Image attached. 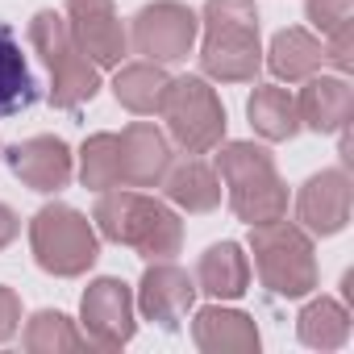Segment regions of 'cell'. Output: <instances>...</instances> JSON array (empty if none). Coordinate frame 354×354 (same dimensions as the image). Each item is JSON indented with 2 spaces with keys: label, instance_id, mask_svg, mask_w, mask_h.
I'll return each mask as SVG.
<instances>
[{
  "label": "cell",
  "instance_id": "8992f818",
  "mask_svg": "<svg viewBox=\"0 0 354 354\" xmlns=\"http://www.w3.org/2000/svg\"><path fill=\"white\" fill-rule=\"evenodd\" d=\"M30 250H34V263L46 275L75 279V275H88L96 267L100 234L80 209H71V205H42L34 213V221H30Z\"/></svg>",
  "mask_w": 354,
  "mask_h": 354
},
{
  "label": "cell",
  "instance_id": "83f0119b",
  "mask_svg": "<svg viewBox=\"0 0 354 354\" xmlns=\"http://www.w3.org/2000/svg\"><path fill=\"white\" fill-rule=\"evenodd\" d=\"M17 329H21V300L13 288L0 283V342H9Z\"/></svg>",
  "mask_w": 354,
  "mask_h": 354
},
{
  "label": "cell",
  "instance_id": "277c9868",
  "mask_svg": "<svg viewBox=\"0 0 354 354\" xmlns=\"http://www.w3.org/2000/svg\"><path fill=\"white\" fill-rule=\"evenodd\" d=\"M34 55L46 63L50 71V104L55 109H80L100 92V67L80 50V42L71 38L67 17L42 9L34 13L30 30H26Z\"/></svg>",
  "mask_w": 354,
  "mask_h": 354
},
{
  "label": "cell",
  "instance_id": "5bb4252c",
  "mask_svg": "<svg viewBox=\"0 0 354 354\" xmlns=\"http://www.w3.org/2000/svg\"><path fill=\"white\" fill-rule=\"evenodd\" d=\"M121 188H158L171 167V138L154 121H129L117 133Z\"/></svg>",
  "mask_w": 354,
  "mask_h": 354
},
{
  "label": "cell",
  "instance_id": "7a4b0ae2",
  "mask_svg": "<svg viewBox=\"0 0 354 354\" xmlns=\"http://www.w3.org/2000/svg\"><path fill=\"white\" fill-rule=\"evenodd\" d=\"M201 30V71L217 84H254L263 67L254 0H205Z\"/></svg>",
  "mask_w": 354,
  "mask_h": 354
},
{
  "label": "cell",
  "instance_id": "9c48e42d",
  "mask_svg": "<svg viewBox=\"0 0 354 354\" xmlns=\"http://www.w3.org/2000/svg\"><path fill=\"white\" fill-rule=\"evenodd\" d=\"M80 321L88 329V342H96L100 350H121L133 333V288L117 275H100L88 283L84 300H80Z\"/></svg>",
  "mask_w": 354,
  "mask_h": 354
},
{
  "label": "cell",
  "instance_id": "f1b7e54d",
  "mask_svg": "<svg viewBox=\"0 0 354 354\" xmlns=\"http://www.w3.org/2000/svg\"><path fill=\"white\" fill-rule=\"evenodd\" d=\"M17 234H21V217H17L9 205H0V250H5Z\"/></svg>",
  "mask_w": 354,
  "mask_h": 354
},
{
  "label": "cell",
  "instance_id": "6da1fadb",
  "mask_svg": "<svg viewBox=\"0 0 354 354\" xmlns=\"http://www.w3.org/2000/svg\"><path fill=\"white\" fill-rule=\"evenodd\" d=\"M92 225L100 238L138 250L142 259H171L184 246V221L171 205L138 192V188H109L96 201Z\"/></svg>",
  "mask_w": 354,
  "mask_h": 354
},
{
  "label": "cell",
  "instance_id": "ba28073f",
  "mask_svg": "<svg viewBox=\"0 0 354 354\" xmlns=\"http://www.w3.org/2000/svg\"><path fill=\"white\" fill-rule=\"evenodd\" d=\"M201 34V17L180 5V0H154V5L138 9L129 26V46L146 63H180L192 55Z\"/></svg>",
  "mask_w": 354,
  "mask_h": 354
},
{
  "label": "cell",
  "instance_id": "9a60e30c",
  "mask_svg": "<svg viewBox=\"0 0 354 354\" xmlns=\"http://www.w3.org/2000/svg\"><path fill=\"white\" fill-rule=\"evenodd\" d=\"M296 113H300V129L337 133L350 125L354 88L346 84V75H308L300 96H296Z\"/></svg>",
  "mask_w": 354,
  "mask_h": 354
},
{
  "label": "cell",
  "instance_id": "4316f807",
  "mask_svg": "<svg viewBox=\"0 0 354 354\" xmlns=\"http://www.w3.org/2000/svg\"><path fill=\"white\" fill-rule=\"evenodd\" d=\"M325 42V63H333L342 75L354 67V21L350 26H342V30H333L329 38H321Z\"/></svg>",
  "mask_w": 354,
  "mask_h": 354
},
{
  "label": "cell",
  "instance_id": "484cf974",
  "mask_svg": "<svg viewBox=\"0 0 354 354\" xmlns=\"http://www.w3.org/2000/svg\"><path fill=\"white\" fill-rule=\"evenodd\" d=\"M304 17L321 30V38H329L333 30L350 26V17H354V0H304Z\"/></svg>",
  "mask_w": 354,
  "mask_h": 354
},
{
  "label": "cell",
  "instance_id": "4fadbf2b",
  "mask_svg": "<svg viewBox=\"0 0 354 354\" xmlns=\"http://www.w3.org/2000/svg\"><path fill=\"white\" fill-rule=\"evenodd\" d=\"M5 162L30 192H42V196L63 192L71 184V175H75V154L55 133H38V138H26V142L9 146Z\"/></svg>",
  "mask_w": 354,
  "mask_h": 354
},
{
  "label": "cell",
  "instance_id": "7402d4cb",
  "mask_svg": "<svg viewBox=\"0 0 354 354\" xmlns=\"http://www.w3.org/2000/svg\"><path fill=\"white\" fill-rule=\"evenodd\" d=\"M167 84H171V75L162 71V63H146V59H142V63L117 67L113 96H117L121 109H129V113H138V117H150V113H158Z\"/></svg>",
  "mask_w": 354,
  "mask_h": 354
},
{
  "label": "cell",
  "instance_id": "ac0fdd59",
  "mask_svg": "<svg viewBox=\"0 0 354 354\" xmlns=\"http://www.w3.org/2000/svg\"><path fill=\"white\" fill-rule=\"evenodd\" d=\"M162 192H167V201L175 209H184V213H213L221 205V175L192 154L184 162H171L167 167Z\"/></svg>",
  "mask_w": 354,
  "mask_h": 354
},
{
  "label": "cell",
  "instance_id": "d4e9b609",
  "mask_svg": "<svg viewBox=\"0 0 354 354\" xmlns=\"http://www.w3.org/2000/svg\"><path fill=\"white\" fill-rule=\"evenodd\" d=\"M80 184L88 192L121 188V158H117V133H92L80 146Z\"/></svg>",
  "mask_w": 354,
  "mask_h": 354
},
{
  "label": "cell",
  "instance_id": "52a82bcc",
  "mask_svg": "<svg viewBox=\"0 0 354 354\" xmlns=\"http://www.w3.org/2000/svg\"><path fill=\"white\" fill-rule=\"evenodd\" d=\"M158 117L167 121V133L188 154H209L225 138V104L209 88L205 75H180L171 80L158 104Z\"/></svg>",
  "mask_w": 354,
  "mask_h": 354
},
{
  "label": "cell",
  "instance_id": "5b68a950",
  "mask_svg": "<svg viewBox=\"0 0 354 354\" xmlns=\"http://www.w3.org/2000/svg\"><path fill=\"white\" fill-rule=\"evenodd\" d=\"M250 254H254V271L259 283L279 296V300H300L317 288V250H313V234H304L292 221H267V225H250Z\"/></svg>",
  "mask_w": 354,
  "mask_h": 354
},
{
  "label": "cell",
  "instance_id": "cb8c5ba5",
  "mask_svg": "<svg viewBox=\"0 0 354 354\" xmlns=\"http://www.w3.org/2000/svg\"><path fill=\"white\" fill-rule=\"evenodd\" d=\"M26 350L30 354H63V350H80L84 346V333L75 329V321L59 308H42L26 321V333H21Z\"/></svg>",
  "mask_w": 354,
  "mask_h": 354
},
{
  "label": "cell",
  "instance_id": "2e32d148",
  "mask_svg": "<svg viewBox=\"0 0 354 354\" xmlns=\"http://www.w3.org/2000/svg\"><path fill=\"white\" fill-rule=\"evenodd\" d=\"M192 342L205 354H254L259 350V325L254 317L217 304H205L192 321Z\"/></svg>",
  "mask_w": 354,
  "mask_h": 354
},
{
  "label": "cell",
  "instance_id": "44dd1931",
  "mask_svg": "<svg viewBox=\"0 0 354 354\" xmlns=\"http://www.w3.org/2000/svg\"><path fill=\"white\" fill-rule=\"evenodd\" d=\"M38 100V80L21 55L13 26L0 21V117H13Z\"/></svg>",
  "mask_w": 354,
  "mask_h": 354
},
{
  "label": "cell",
  "instance_id": "603a6c76",
  "mask_svg": "<svg viewBox=\"0 0 354 354\" xmlns=\"http://www.w3.org/2000/svg\"><path fill=\"white\" fill-rule=\"evenodd\" d=\"M296 337L313 350H342L350 337V308L333 296H317L296 317Z\"/></svg>",
  "mask_w": 354,
  "mask_h": 354
},
{
  "label": "cell",
  "instance_id": "8fae6325",
  "mask_svg": "<svg viewBox=\"0 0 354 354\" xmlns=\"http://www.w3.org/2000/svg\"><path fill=\"white\" fill-rule=\"evenodd\" d=\"M67 26L80 50L96 67H121L129 55V30L113 0H67Z\"/></svg>",
  "mask_w": 354,
  "mask_h": 354
},
{
  "label": "cell",
  "instance_id": "e0dca14e",
  "mask_svg": "<svg viewBox=\"0 0 354 354\" xmlns=\"http://www.w3.org/2000/svg\"><path fill=\"white\" fill-rule=\"evenodd\" d=\"M196 292L213 296V300H242L250 292V254L238 242H217L201 254L196 263Z\"/></svg>",
  "mask_w": 354,
  "mask_h": 354
},
{
  "label": "cell",
  "instance_id": "30bf717a",
  "mask_svg": "<svg viewBox=\"0 0 354 354\" xmlns=\"http://www.w3.org/2000/svg\"><path fill=\"white\" fill-rule=\"evenodd\" d=\"M350 205H354V184L346 167H325L304 180L296 196V221L313 238H333L350 225Z\"/></svg>",
  "mask_w": 354,
  "mask_h": 354
},
{
  "label": "cell",
  "instance_id": "7c38bea8",
  "mask_svg": "<svg viewBox=\"0 0 354 354\" xmlns=\"http://www.w3.org/2000/svg\"><path fill=\"white\" fill-rule=\"evenodd\" d=\"M196 304V279L175 267L171 259H154L138 283L133 308H142V317L158 329H180V321L192 313Z\"/></svg>",
  "mask_w": 354,
  "mask_h": 354
},
{
  "label": "cell",
  "instance_id": "d6986e66",
  "mask_svg": "<svg viewBox=\"0 0 354 354\" xmlns=\"http://www.w3.org/2000/svg\"><path fill=\"white\" fill-rule=\"evenodd\" d=\"M267 67L275 80H288V84H304L308 75H317L325 67V42L300 26H288L271 38V50H267Z\"/></svg>",
  "mask_w": 354,
  "mask_h": 354
},
{
  "label": "cell",
  "instance_id": "3957f363",
  "mask_svg": "<svg viewBox=\"0 0 354 354\" xmlns=\"http://www.w3.org/2000/svg\"><path fill=\"white\" fill-rule=\"evenodd\" d=\"M217 175L225 184V196L238 221L267 225V221L288 217V184L279 180L267 146H254V142L217 146Z\"/></svg>",
  "mask_w": 354,
  "mask_h": 354
},
{
  "label": "cell",
  "instance_id": "ffe728a7",
  "mask_svg": "<svg viewBox=\"0 0 354 354\" xmlns=\"http://www.w3.org/2000/svg\"><path fill=\"white\" fill-rule=\"evenodd\" d=\"M246 117L254 125L259 138L267 142H292L300 133V113H296V96L279 84H259L246 100Z\"/></svg>",
  "mask_w": 354,
  "mask_h": 354
}]
</instances>
